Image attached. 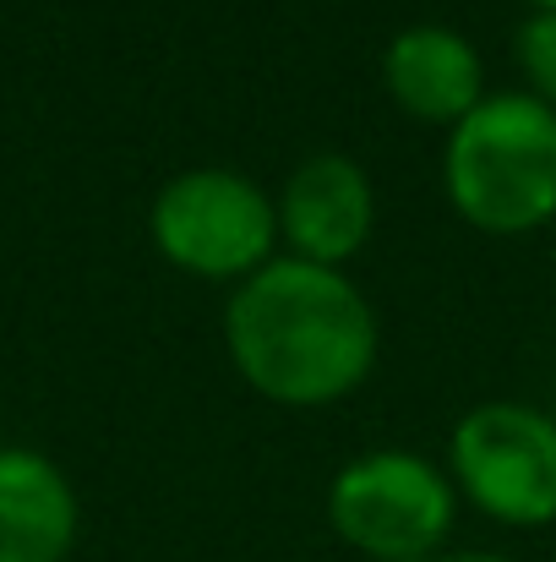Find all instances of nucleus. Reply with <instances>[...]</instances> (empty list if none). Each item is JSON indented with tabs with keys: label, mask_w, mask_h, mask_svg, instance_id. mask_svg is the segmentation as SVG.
<instances>
[{
	"label": "nucleus",
	"mask_w": 556,
	"mask_h": 562,
	"mask_svg": "<svg viewBox=\"0 0 556 562\" xmlns=\"http://www.w3.org/2000/svg\"><path fill=\"white\" fill-rule=\"evenodd\" d=\"M224 350L240 382L268 404L322 409L371 376L382 328L350 273L273 257L235 284L224 306Z\"/></svg>",
	"instance_id": "f257e3e1"
},
{
	"label": "nucleus",
	"mask_w": 556,
	"mask_h": 562,
	"mask_svg": "<svg viewBox=\"0 0 556 562\" xmlns=\"http://www.w3.org/2000/svg\"><path fill=\"white\" fill-rule=\"evenodd\" d=\"M442 187L486 235H530L556 218V110L535 93H486L442 148Z\"/></svg>",
	"instance_id": "f03ea898"
},
{
	"label": "nucleus",
	"mask_w": 556,
	"mask_h": 562,
	"mask_svg": "<svg viewBox=\"0 0 556 562\" xmlns=\"http://www.w3.org/2000/svg\"><path fill=\"white\" fill-rule=\"evenodd\" d=\"M148 229L164 262H175L181 273L240 284L273 262L279 207L251 176L224 165H196L159 187Z\"/></svg>",
	"instance_id": "7ed1b4c3"
},
{
	"label": "nucleus",
	"mask_w": 556,
	"mask_h": 562,
	"mask_svg": "<svg viewBox=\"0 0 556 562\" xmlns=\"http://www.w3.org/2000/svg\"><path fill=\"white\" fill-rule=\"evenodd\" d=\"M458 519V486L409 448L350 459L328 486V525L371 562H425Z\"/></svg>",
	"instance_id": "20e7f679"
},
{
	"label": "nucleus",
	"mask_w": 556,
	"mask_h": 562,
	"mask_svg": "<svg viewBox=\"0 0 556 562\" xmlns=\"http://www.w3.org/2000/svg\"><path fill=\"white\" fill-rule=\"evenodd\" d=\"M447 475L486 519L541 530L556 519V415L486 398L447 437Z\"/></svg>",
	"instance_id": "39448f33"
},
{
	"label": "nucleus",
	"mask_w": 556,
	"mask_h": 562,
	"mask_svg": "<svg viewBox=\"0 0 556 562\" xmlns=\"http://www.w3.org/2000/svg\"><path fill=\"white\" fill-rule=\"evenodd\" d=\"M273 207H279V240L290 246L284 257L317 268H344L376 229L371 176L344 154H311L306 165H295Z\"/></svg>",
	"instance_id": "423d86ee"
},
{
	"label": "nucleus",
	"mask_w": 556,
	"mask_h": 562,
	"mask_svg": "<svg viewBox=\"0 0 556 562\" xmlns=\"http://www.w3.org/2000/svg\"><path fill=\"white\" fill-rule=\"evenodd\" d=\"M382 82L404 115L425 126H447V132L486 99L480 49L458 27H442V22L398 27L382 55Z\"/></svg>",
	"instance_id": "0eeeda50"
},
{
	"label": "nucleus",
	"mask_w": 556,
	"mask_h": 562,
	"mask_svg": "<svg viewBox=\"0 0 556 562\" xmlns=\"http://www.w3.org/2000/svg\"><path fill=\"white\" fill-rule=\"evenodd\" d=\"M77 525L71 481L33 448H0V562H66Z\"/></svg>",
	"instance_id": "6e6552de"
},
{
	"label": "nucleus",
	"mask_w": 556,
	"mask_h": 562,
	"mask_svg": "<svg viewBox=\"0 0 556 562\" xmlns=\"http://www.w3.org/2000/svg\"><path fill=\"white\" fill-rule=\"evenodd\" d=\"M513 49H519V71L530 82L524 93H535L546 110H556V11H530Z\"/></svg>",
	"instance_id": "1a4fd4ad"
},
{
	"label": "nucleus",
	"mask_w": 556,
	"mask_h": 562,
	"mask_svg": "<svg viewBox=\"0 0 556 562\" xmlns=\"http://www.w3.org/2000/svg\"><path fill=\"white\" fill-rule=\"evenodd\" d=\"M436 562H513L502 552H453V558H436Z\"/></svg>",
	"instance_id": "9d476101"
},
{
	"label": "nucleus",
	"mask_w": 556,
	"mask_h": 562,
	"mask_svg": "<svg viewBox=\"0 0 556 562\" xmlns=\"http://www.w3.org/2000/svg\"><path fill=\"white\" fill-rule=\"evenodd\" d=\"M530 5H535V11H556V0H530Z\"/></svg>",
	"instance_id": "9b49d317"
},
{
	"label": "nucleus",
	"mask_w": 556,
	"mask_h": 562,
	"mask_svg": "<svg viewBox=\"0 0 556 562\" xmlns=\"http://www.w3.org/2000/svg\"><path fill=\"white\" fill-rule=\"evenodd\" d=\"M552 415H556V409H552Z\"/></svg>",
	"instance_id": "f8f14e48"
}]
</instances>
